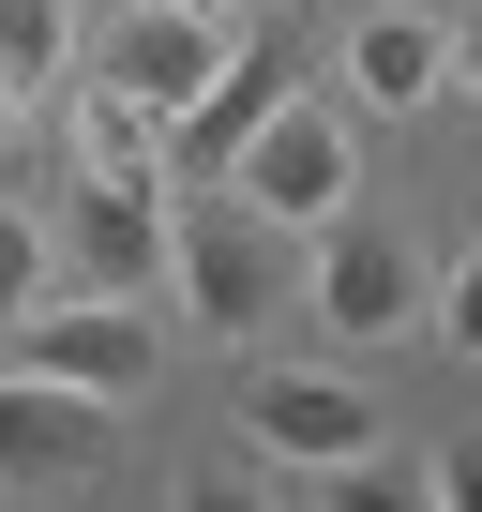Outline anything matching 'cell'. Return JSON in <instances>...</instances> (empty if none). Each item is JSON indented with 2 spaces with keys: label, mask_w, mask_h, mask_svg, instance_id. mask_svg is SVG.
<instances>
[{
  "label": "cell",
  "mask_w": 482,
  "mask_h": 512,
  "mask_svg": "<svg viewBox=\"0 0 482 512\" xmlns=\"http://www.w3.org/2000/svg\"><path fill=\"white\" fill-rule=\"evenodd\" d=\"M422 497H452V512H482V437H452V452L422 467Z\"/></svg>",
  "instance_id": "obj_15"
},
{
  "label": "cell",
  "mask_w": 482,
  "mask_h": 512,
  "mask_svg": "<svg viewBox=\"0 0 482 512\" xmlns=\"http://www.w3.org/2000/svg\"><path fill=\"white\" fill-rule=\"evenodd\" d=\"M241 437L287 452V467H362L377 452V392L362 377H317V362H257V377H241Z\"/></svg>",
  "instance_id": "obj_6"
},
{
  "label": "cell",
  "mask_w": 482,
  "mask_h": 512,
  "mask_svg": "<svg viewBox=\"0 0 482 512\" xmlns=\"http://www.w3.org/2000/svg\"><path fill=\"white\" fill-rule=\"evenodd\" d=\"M91 452H106V407L91 392H61V377H0V497H31V482H91Z\"/></svg>",
  "instance_id": "obj_8"
},
{
  "label": "cell",
  "mask_w": 482,
  "mask_h": 512,
  "mask_svg": "<svg viewBox=\"0 0 482 512\" xmlns=\"http://www.w3.org/2000/svg\"><path fill=\"white\" fill-rule=\"evenodd\" d=\"M46 272H61V256H46V211L0 196V317H31V302H46Z\"/></svg>",
  "instance_id": "obj_14"
},
{
  "label": "cell",
  "mask_w": 482,
  "mask_h": 512,
  "mask_svg": "<svg viewBox=\"0 0 482 512\" xmlns=\"http://www.w3.org/2000/svg\"><path fill=\"white\" fill-rule=\"evenodd\" d=\"M226 196H241V211H272L287 241H302V226H332V211H347V121H332L317 91H287V106H272L257 136H241Z\"/></svg>",
  "instance_id": "obj_5"
},
{
  "label": "cell",
  "mask_w": 482,
  "mask_h": 512,
  "mask_svg": "<svg viewBox=\"0 0 482 512\" xmlns=\"http://www.w3.org/2000/svg\"><path fill=\"white\" fill-rule=\"evenodd\" d=\"M452 91H482V16H467V31H452Z\"/></svg>",
  "instance_id": "obj_16"
},
{
  "label": "cell",
  "mask_w": 482,
  "mask_h": 512,
  "mask_svg": "<svg viewBox=\"0 0 482 512\" xmlns=\"http://www.w3.org/2000/svg\"><path fill=\"white\" fill-rule=\"evenodd\" d=\"M317 256H302V302H317V332H422V256H407V226H377V211H332V226H302Z\"/></svg>",
  "instance_id": "obj_3"
},
{
  "label": "cell",
  "mask_w": 482,
  "mask_h": 512,
  "mask_svg": "<svg viewBox=\"0 0 482 512\" xmlns=\"http://www.w3.org/2000/svg\"><path fill=\"white\" fill-rule=\"evenodd\" d=\"M181 16H211V31H241V0H181Z\"/></svg>",
  "instance_id": "obj_17"
},
{
  "label": "cell",
  "mask_w": 482,
  "mask_h": 512,
  "mask_svg": "<svg viewBox=\"0 0 482 512\" xmlns=\"http://www.w3.org/2000/svg\"><path fill=\"white\" fill-rule=\"evenodd\" d=\"M287 91H302L287 31H257V46H226V61H211V76H196V91L166 106V196H181V181H226V166H241V136H257V121H272Z\"/></svg>",
  "instance_id": "obj_4"
},
{
  "label": "cell",
  "mask_w": 482,
  "mask_h": 512,
  "mask_svg": "<svg viewBox=\"0 0 482 512\" xmlns=\"http://www.w3.org/2000/svg\"><path fill=\"white\" fill-rule=\"evenodd\" d=\"M347 91H362L377 121H407V106H437V91H452V31L422 16V0H377V16L347 31Z\"/></svg>",
  "instance_id": "obj_10"
},
{
  "label": "cell",
  "mask_w": 482,
  "mask_h": 512,
  "mask_svg": "<svg viewBox=\"0 0 482 512\" xmlns=\"http://www.w3.org/2000/svg\"><path fill=\"white\" fill-rule=\"evenodd\" d=\"M211 61H226V31H211V16H181V0H121V16H106V46H91V76H106V91H136L151 121H166Z\"/></svg>",
  "instance_id": "obj_9"
},
{
  "label": "cell",
  "mask_w": 482,
  "mask_h": 512,
  "mask_svg": "<svg viewBox=\"0 0 482 512\" xmlns=\"http://www.w3.org/2000/svg\"><path fill=\"white\" fill-rule=\"evenodd\" d=\"M76 166H91V181H151V196H166V121H151L136 91H106V76H91V91H76Z\"/></svg>",
  "instance_id": "obj_11"
},
{
  "label": "cell",
  "mask_w": 482,
  "mask_h": 512,
  "mask_svg": "<svg viewBox=\"0 0 482 512\" xmlns=\"http://www.w3.org/2000/svg\"><path fill=\"white\" fill-rule=\"evenodd\" d=\"M46 256H61L76 287H106V302H151L166 287V196L151 181H76L61 226H46Z\"/></svg>",
  "instance_id": "obj_7"
},
{
  "label": "cell",
  "mask_w": 482,
  "mask_h": 512,
  "mask_svg": "<svg viewBox=\"0 0 482 512\" xmlns=\"http://www.w3.org/2000/svg\"><path fill=\"white\" fill-rule=\"evenodd\" d=\"M422 332H437V347H467V362H482V241H467V256H452V272H422Z\"/></svg>",
  "instance_id": "obj_13"
},
{
  "label": "cell",
  "mask_w": 482,
  "mask_h": 512,
  "mask_svg": "<svg viewBox=\"0 0 482 512\" xmlns=\"http://www.w3.org/2000/svg\"><path fill=\"white\" fill-rule=\"evenodd\" d=\"M61 61H76V0H0V91H61Z\"/></svg>",
  "instance_id": "obj_12"
},
{
  "label": "cell",
  "mask_w": 482,
  "mask_h": 512,
  "mask_svg": "<svg viewBox=\"0 0 482 512\" xmlns=\"http://www.w3.org/2000/svg\"><path fill=\"white\" fill-rule=\"evenodd\" d=\"M166 287H181L196 332L241 347V332L272 317V287H287V226H272V211H241L226 181H181V196H166Z\"/></svg>",
  "instance_id": "obj_1"
},
{
  "label": "cell",
  "mask_w": 482,
  "mask_h": 512,
  "mask_svg": "<svg viewBox=\"0 0 482 512\" xmlns=\"http://www.w3.org/2000/svg\"><path fill=\"white\" fill-rule=\"evenodd\" d=\"M16 332V362L31 377H61V392H91V407H136L151 377H166V332H151V302H106V287H76V302H31V317H0Z\"/></svg>",
  "instance_id": "obj_2"
},
{
  "label": "cell",
  "mask_w": 482,
  "mask_h": 512,
  "mask_svg": "<svg viewBox=\"0 0 482 512\" xmlns=\"http://www.w3.org/2000/svg\"><path fill=\"white\" fill-rule=\"evenodd\" d=\"M0 166H16V91H0Z\"/></svg>",
  "instance_id": "obj_18"
}]
</instances>
